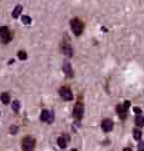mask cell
Segmentation results:
<instances>
[{
	"instance_id": "17",
	"label": "cell",
	"mask_w": 144,
	"mask_h": 151,
	"mask_svg": "<svg viewBox=\"0 0 144 151\" xmlns=\"http://www.w3.org/2000/svg\"><path fill=\"white\" fill-rule=\"evenodd\" d=\"M21 20H23V24H25V25L31 24V18L28 17V15H23V17H21Z\"/></svg>"
},
{
	"instance_id": "5",
	"label": "cell",
	"mask_w": 144,
	"mask_h": 151,
	"mask_svg": "<svg viewBox=\"0 0 144 151\" xmlns=\"http://www.w3.org/2000/svg\"><path fill=\"white\" fill-rule=\"evenodd\" d=\"M59 95L62 96L64 100H67V101H70L74 98L73 91H72V89L69 88V86H62V88L59 89Z\"/></svg>"
},
{
	"instance_id": "3",
	"label": "cell",
	"mask_w": 144,
	"mask_h": 151,
	"mask_svg": "<svg viewBox=\"0 0 144 151\" xmlns=\"http://www.w3.org/2000/svg\"><path fill=\"white\" fill-rule=\"evenodd\" d=\"M129 106H130V101H125L123 105H118V106H117V114L119 115L120 120H125L127 111H128V109H129Z\"/></svg>"
},
{
	"instance_id": "19",
	"label": "cell",
	"mask_w": 144,
	"mask_h": 151,
	"mask_svg": "<svg viewBox=\"0 0 144 151\" xmlns=\"http://www.w3.org/2000/svg\"><path fill=\"white\" fill-rule=\"evenodd\" d=\"M17 132H18V126H15V125L10 126V134H12V135H15Z\"/></svg>"
},
{
	"instance_id": "9",
	"label": "cell",
	"mask_w": 144,
	"mask_h": 151,
	"mask_svg": "<svg viewBox=\"0 0 144 151\" xmlns=\"http://www.w3.org/2000/svg\"><path fill=\"white\" fill-rule=\"evenodd\" d=\"M113 127H114V124H113V121H111L110 119H105V120H103L102 129H103L104 132H110L111 130H113Z\"/></svg>"
},
{
	"instance_id": "11",
	"label": "cell",
	"mask_w": 144,
	"mask_h": 151,
	"mask_svg": "<svg viewBox=\"0 0 144 151\" xmlns=\"http://www.w3.org/2000/svg\"><path fill=\"white\" fill-rule=\"evenodd\" d=\"M68 140H69V137L65 136V135H63V136H59V137H58L56 142H58V145H59V147H60V149H65V147H67V145H68Z\"/></svg>"
},
{
	"instance_id": "14",
	"label": "cell",
	"mask_w": 144,
	"mask_h": 151,
	"mask_svg": "<svg viewBox=\"0 0 144 151\" xmlns=\"http://www.w3.org/2000/svg\"><path fill=\"white\" fill-rule=\"evenodd\" d=\"M21 10H23V6H21V5H18V6L14 9V12H13V18L14 19H17L19 15L21 14Z\"/></svg>"
},
{
	"instance_id": "1",
	"label": "cell",
	"mask_w": 144,
	"mask_h": 151,
	"mask_svg": "<svg viewBox=\"0 0 144 151\" xmlns=\"http://www.w3.org/2000/svg\"><path fill=\"white\" fill-rule=\"evenodd\" d=\"M70 28L73 30V33L75 34L77 36H79V35H82L83 31H84V24H83V21L80 19L74 18L70 21Z\"/></svg>"
},
{
	"instance_id": "21",
	"label": "cell",
	"mask_w": 144,
	"mask_h": 151,
	"mask_svg": "<svg viewBox=\"0 0 144 151\" xmlns=\"http://www.w3.org/2000/svg\"><path fill=\"white\" fill-rule=\"evenodd\" d=\"M134 112L135 114H142V109L140 107H134Z\"/></svg>"
},
{
	"instance_id": "6",
	"label": "cell",
	"mask_w": 144,
	"mask_h": 151,
	"mask_svg": "<svg viewBox=\"0 0 144 151\" xmlns=\"http://www.w3.org/2000/svg\"><path fill=\"white\" fill-rule=\"evenodd\" d=\"M40 120L46 124H53V121H54V112L50 110H43L40 115Z\"/></svg>"
},
{
	"instance_id": "12",
	"label": "cell",
	"mask_w": 144,
	"mask_h": 151,
	"mask_svg": "<svg viewBox=\"0 0 144 151\" xmlns=\"http://www.w3.org/2000/svg\"><path fill=\"white\" fill-rule=\"evenodd\" d=\"M135 125L139 126V127L144 126V116H143V115L138 114V115L135 116Z\"/></svg>"
},
{
	"instance_id": "16",
	"label": "cell",
	"mask_w": 144,
	"mask_h": 151,
	"mask_svg": "<svg viewBox=\"0 0 144 151\" xmlns=\"http://www.w3.org/2000/svg\"><path fill=\"white\" fill-rule=\"evenodd\" d=\"M12 107H13V111L14 112H19V110H20V102L18 100H14Z\"/></svg>"
},
{
	"instance_id": "4",
	"label": "cell",
	"mask_w": 144,
	"mask_h": 151,
	"mask_svg": "<svg viewBox=\"0 0 144 151\" xmlns=\"http://www.w3.org/2000/svg\"><path fill=\"white\" fill-rule=\"evenodd\" d=\"M35 139L34 137H31V136H25L23 139V150L25 151H31V150H34L35 147Z\"/></svg>"
},
{
	"instance_id": "10",
	"label": "cell",
	"mask_w": 144,
	"mask_h": 151,
	"mask_svg": "<svg viewBox=\"0 0 144 151\" xmlns=\"http://www.w3.org/2000/svg\"><path fill=\"white\" fill-rule=\"evenodd\" d=\"M63 71H64V74H65L67 76H69V78H73V76H74V71H73V69H72L70 63L64 61V64H63Z\"/></svg>"
},
{
	"instance_id": "20",
	"label": "cell",
	"mask_w": 144,
	"mask_h": 151,
	"mask_svg": "<svg viewBox=\"0 0 144 151\" xmlns=\"http://www.w3.org/2000/svg\"><path fill=\"white\" fill-rule=\"evenodd\" d=\"M139 151H144V142H139V146H138Z\"/></svg>"
},
{
	"instance_id": "8",
	"label": "cell",
	"mask_w": 144,
	"mask_h": 151,
	"mask_svg": "<svg viewBox=\"0 0 144 151\" xmlns=\"http://www.w3.org/2000/svg\"><path fill=\"white\" fill-rule=\"evenodd\" d=\"M60 51L64 54V55H68L69 58L73 56V47L70 46V44H68V42H63L62 46H60Z\"/></svg>"
},
{
	"instance_id": "7",
	"label": "cell",
	"mask_w": 144,
	"mask_h": 151,
	"mask_svg": "<svg viewBox=\"0 0 144 151\" xmlns=\"http://www.w3.org/2000/svg\"><path fill=\"white\" fill-rule=\"evenodd\" d=\"M83 115H84V105L82 102H77V105L74 106V110H73V116L79 121L82 120Z\"/></svg>"
},
{
	"instance_id": "13",
	"label": "cell",
	"mask_w": 144,
	"mask_h": 151,
	"mask_svg": "<svg viewBox=\"0 0 144 151\" xmlns=\"http://www.w3.org/2000/svg\"><path fill=\"white\" fill-rule=\"evenodd\" d=\"M0 100H1V102L4 105H7V104L10 102V95L8 93H3L1 96H0Z\"/></svg>"
},
{
	"instance_id": "18",
	"label": "cell",
	"mask_w": 144,
	"mask_h": 151,
	"mask_svg": "<svg viewBox=\"0 0 144 151\" xmlns=\"http://www.w3.org/2000/svg\"><path fill=\"white\" fill-rule=\"evenodd\" d=\"M18 58L20 59V60H26V58H28V54H26L24 50H20L18 52Z\"/></svg>"
},
{
	"instance_id": "2",
	"label": "cell",
	"mask_w": 144,
	"mask_h": 151,
	"mask_svg": "<svg viewBox=\"0 0 144 151\" xmlns=\"http://www.w3.org/2000/svg\"><path fill=\"white\" fill-rule=\"evenodd\" d=\"M13 39L12 36V31L7 26H0V40H1L3 44H8Z\"/></svg>"
},
{
	"instance_id": "15",
	"label": "cell",
	"mask_w": 144,
	"mask_h": 151,
	"mask_svg": "<svg viewBox=\"0 0 144 151\" xmlns=\"http://www.w3.org/2000/svg\"><path fill=\"white\" fill-rule=\"evenodd\" d=\"M133 137H134V140H137V141H139L142 139V131L138 130V129H134V130H133Z\"/></svg>"
}]
</instances>
